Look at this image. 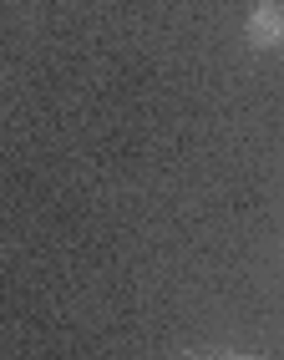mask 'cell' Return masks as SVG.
Returning a JSON list of instances; mask_svg holds the SVG:
<instances>
[{"instance_id": "1", "label": "cell", "mask_w": 284, "mask_h": 360, "mask_svg": "<svg viewBox=\"0 0 284 360\" xmlns=\"http://www.w3.org/2000/svg\"><path fill=\"white\" fill-rule=\"evenodd\" d=\"M249 46H259V51H274V46H284V6L279 0H264L254 15H249Z\"/></svg>"}, {"instance_id": "2", "label": "cell", "mask_w": 284, "mask_h": 360, "mask_svg": "<svg viewBox=\"0 0 284 360\" xmlns=\"http://www.w3.org/2000/svg\"><path fill=\"white\" fill-rule=\"evenodd\" d=\"M228 360H254V355H228Z\"/></svg>"}]
</instances>
